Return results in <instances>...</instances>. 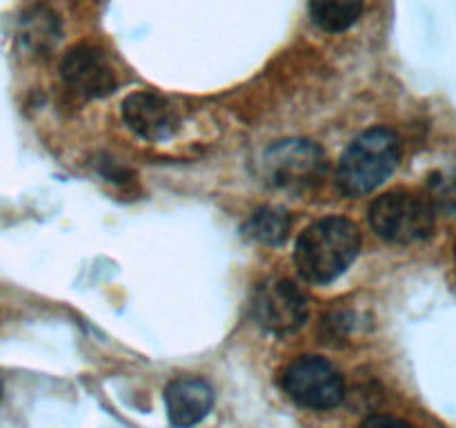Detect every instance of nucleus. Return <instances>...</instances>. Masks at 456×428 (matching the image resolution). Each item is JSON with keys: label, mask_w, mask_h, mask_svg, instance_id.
Segmentation results:
<instances>
[{"label": "nucleus", "mask_w": 456, "mask_h": 428, "mask_svg": "<svg viewBox=\"0 0 456 428\" xmlns=\"http://www.w3.org/2000/svg\"><path fill=\"white\" fill-rule=\"evenodd\" d=\"M359 250V227L347 218L328 217L312 223L298 236L294 263L310 284H330L354 263Z\"/></svg>", "instance_id": "f257e3e1"}, {"label": "nucleus", "mask_w": 456, "mask_h": 428, "mask_svg": "<svg viewBox=\"0 0 456 428\" xmlns=\"http://www.w3.org/2000/svg\"><path fill=\"white\" fill-rule=\"evenodd\" d=\"M401 160V141L392 129L372 128L356 136L343 152L337 183L343 194L361 196L377 190Z\"/></svg>", "instance_id": "f03ea898"}, {"label": "nucleus", "mask_w": 456, "mask_h": 428, "mask_svg": "<svg viewBox=\"0 0 456 428\" xmlns=\"http://www.w3.org/2000/svg\"><path fill=\"white\" fill-rule=\"evenodd\" d=\"M370 226L390 243H417L432 236L436 226V210L428 196L395 190L374 199L370 205Z\"/></svg>", "instance_id": "7ed1b4c3"}, {"label": "nucleus", "mask_w": 456, "mask_h": 428, "mask_svg": "<svg viewBox=\"0 0 456 428\" xmlns=\"http://www.w3.org/2000/svg\"><path fill=\"white\" fill-rule=\"evenodd\" d=\"M281 386L294 404L310 410H332L346 399V382L325 357L294 359L281 374Z\"/></svg>", "instance_id": "20e7f679"}, {"label": "nucleus", "mask_w": 456, "mask_h": 428, "mask_svg": "<svg viewBox=\"0 0 456 428\" xmlns=\"http://www.w3.org/2000/svg\"><path fill=\"white\" fill-rule=\"evenodd\" d=\"M252 315L263 330L272 334H292L307 321V297L294 281L267 279L258 284L252 297Z\"/></svg>", "instance_id": "39448f33"}, {"label": "nucleus", "mask_w": 456, "mask_h": 428, "mask_svg": "<svg viewBox=\"0 0 456 428\" xmlns=\"http://www.w3.org/2000/svg\"><path fill=\"white\" fill-rule=\"evenodd\" d=\"M325 154L310 141L276 143L265 154L267 178L283 190H303L323 178Z\"/></svg>", "instance_id": "423d86ee"}, {"label": "nucleus", "mask_w": 456, "mask_h": 428, "mask_svg": "<svg viewBox=\"0 0 456 428\" xmlns=\"http://www.w3.org/2000/svg\"><path fill=\"white\" fill-rule=\"evenodd\" d=\"M62 80L85 98L110 96L116 89V74L105 54L94 45H76L61 62Z\"/></svg>", "instance_id": "0eeeda50"}, {"label": "nucleus", "mask_w": 456, "mask_h": 428, "mask_svg": "<svg viewBox=\"0 0 456 428\" xmlns=\"http://www.w3.org/2000/svg\"><path fill=\"white\" fill-rule=\"evenodd\" d=\"M125 123L147 141L169 138L178 128V114L172 103L154 92H134L123 103Z\"/></svg>", "instance_id": "6e6552de"}, {"label": "nucleus", "mask_w": 456, "mask_h": 428, "mask_svg": "<svg viewBox=\"0 0 456 428\" xmlns=\"http://www.w3.org/2000/svg\"><path fill=\"white\" fill-rule=\"evenodd\" d=\"M214 388L200 377L174 379L165 391V408L174 428H194L214 408Z\"/></svg>", "instance_id": "1a4fd4ad"}, {"label": "nucleus", "mask_w": 456, "mask_h": 428, "mask_svg": "<svg viewBox=\"0 0 456 428\" xmlns=\"http://www.w3.org/2000/svg\"><path fill=\"white\" fill-rule=\"evenodd\" d=\"M20 36L31 52L49 54L61 40V22L47 7H34L22 16Z\"/></svg>", "instance_id": "9d476101"}, {"label": "nucleus", "mask_w": 456, "mask_h": 428, "mask_svg": "<svg viewBox=\"0 0 456 428\" xmlns=\"http://www.w3.org/2000/svg\"><path fill=\"white\" fill-rule=\"evenodd\" d=\"M363 3L365 0H310V13L321 29L337 34L359 21Z\"/></svg>", "instance_id": "9b49d317"}, {"label": "nucleus", "mask_w": 456, "mask_h": 428, "mask_svg": "<svg viewBox=\"0 0 456 428\" xmlns=\"http://www.w3.org/2000/svg\"><path fill=\"white\" fill-rule=\"evenodd\" d=\"M292 221L281 210H258L245 226V236L263 245H281L289 235Z\"/></svg>", "instance_id": "f8f14e48"}, {"label": "nucleus", "mask_w": 456, "mask_h": 428, "mask_svg": "<svg viewBox=\"0 0 456 428\" xmlns=\"http://www.w3.org/2000/svg\"><path fill=\"white\" fill-rule=\"evenodd\" d=\"M430 203L441 212L456 214V172L435 174L430 178Z\"/></svg>", "instance_id": "ddd939ff"}, {"label": "nucleus", "mask_w": 456, "mask_h": 428, "mask_svg": "<svg viewBox=\"0 0 456 428\" xmlns=\"http://www.w3.org/2000/svg\"><path fill=\"white\" fill-rule=\"evenodd\" d=\"M361 428H414L412 424L403 422L399 417H392V415H370Z\"/></svg>", "instance_id": "4468645a"}, {"label": "nucleus", "mask_w": 456, "mask_h": 428, "mask_svg": "<svg viewBox=\"0 0 456 428\" xmlns=\"http://www.w3.org/2000/svg\"><path fill=\"white\" fill-rule=\"evenodd\" d=\"M0 399H3V379H0Z\"/></svg>", "instance_id": "2eb2a0df"}]
</instances>
